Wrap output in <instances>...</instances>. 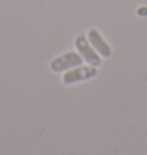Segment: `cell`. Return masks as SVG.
I'll return each mask as SVG.
<instances>
[{
    "instance_id": "1",
    "label": "cell",
    "mask_w": 147,
    "mask_h": 155,
    "mask_svg": "<svg viewBox=\"0 0 147 155\" xmlns=\"http://www.w3.org/2000/svg\"><path fill=\"white\" fill-rule=\"evenodd\" d=\"M74 46L78 49V52H79V55L82 57L84 62H87L89 65L96 67V68L101 65V55L95 51L92 45H90L87 35H82V33L78 35V38L74 41Z\"/></svg>"
},
{
    "instance_id": "2",
    "label": "cell",
    "mask_w": 147,
    "mask_h": 155,
    "mask_svg": "<svg viewBox=\"0 0 147 155\" xmlns=\"http://www.w3.org/2000/svg\"><path fill=\"white\" fill-rule=\"evenodd\" d=\"M98 74V70L96 67H92V65H86V67H74L71 70L65 71L64 74V84L67 86H71V84H76V82H82V81H89V79H93Z\"/></svg>"
},
{
    "instance_id": "3",
    "label": "cell",
    "mask_w": 147,
    "mask_h": 155,
    "mask_svg": "<svg viewBox=\"0 0 147 155\" xmlns=\"http://www.w3.org/2000/svg\"><path fill=\"white\" fill-rule=\"evenodd\" d=\"M79 65H82V57L79 55V52H65L51 62V70L54 73H62Z\"/></svg>"
},
{
    "instance_id": "4",
    "label": "cell",
    "mask_w": 147,
    "mask_h": 155,
    "mask_svg": "<svg viewBox=\"0 0 147 155\" xmlns=\"http://www.w3.org/2000/svg\"><path fill=\"white\" fill-rule=\"evenodd\" d=\"M87 38H89V41H90V45L93 46V49L101 55V57H106V59H108V57H111V55H113V49H111V46L108 45V41L101 37V33L98 32V30H95V29L89 30Z\"/></svg>"
}]
</instances>
